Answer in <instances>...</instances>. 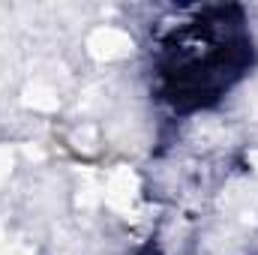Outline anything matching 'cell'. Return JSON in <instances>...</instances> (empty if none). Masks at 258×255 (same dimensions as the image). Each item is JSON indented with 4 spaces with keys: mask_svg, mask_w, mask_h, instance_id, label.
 Returning a JSON list of instances; mask_svg holds the SVG:
<instances>
[{
    "mask_svg": "<svg viewBox=\"0 0 258 255\" xmlns=\"http://www.w3.org/2000/svg\"><path fill=\"white\" fill-rule=\"evenodd\" d=\"M87 48L99 60H117V57H126L129 51H132V39H129L126 33L114 30V27H99V30L90 33Z\"/></svg>",
    "mask_w": 258,
    "mask_h": 255,
    "instance_id": "1",
    "label": "cell"
},
{
    "mask_svg": "<svg viewBox=\"0 0 258 255\" xmlns=\"http://www.w3.org/2000/svg\"><path fill=\"white\" fill-rule=\"evenodd\" d=\"M138 195V177L129 171V168H117L111 177H108V186H105V201L117 210H129L132 198Z\"/></svg>",
    "mask_w": 258,
    "mask_h": 255,
    "instance_id": "2",
    "label": "cell"
},
{
    "mask_svg": "<svg viewBox=\"0 0 258 255\" xmlns=\"http://www.w3.org/2000/svg\"><path fill=\"white\" fill-rule=\"evenodd\" d=\"M21 102L27 108H33V111H54L57 108V93L51 87H45V84H33V87L24 90Z\"/></svg>",
    "mask_w": 258,
    "mask_h": 255,
    "instance_id": "3",
    "label": "cell"
},
{
    "mask_svg": "<svg viewBox=\"0 0 258 255\" xmlns=\"http://www.w3.org/2000/svg\"><path fill=\"white\" fill-rule=\"evenodd\" d=\"M0 255H12L6 246H3V228H0Z\"/></svg>",
    "mask_w": 258,
    "mask_h": 255,
    "instance_id": "4",
    "label": "cell"
},
{
    "mask_svg": "<svg viewBox=\"0 0 258 255\" xmlns=\"http://www.w3.org/2000/svg\"><path fill=\"white\" fill-rule=\"evenodd\" d=\"M252 162H258V153H252Z\"/></svg>",
    "mask_w": 258,
    "mask_h": 255,
    "instance_id": "5",
    "label": "cell"
}]
</instances>
